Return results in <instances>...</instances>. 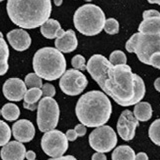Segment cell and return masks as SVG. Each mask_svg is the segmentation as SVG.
<instances>
[{"label": "cell", "mask_w": 160, "mask_h": 160, "mask_svg": "<svg viewBox=\"0 0 160 160\" xmlns=\"http://www.w3.org/2000/svg\"><path fill=\"white\" fill-rule=\"evenodd\" d=\"M86 70L103 93L120 106H131L140 102L146 92L142 78L133 73L129 65H112L101 54L90 57Z\"/></svg>", "instance_id": "cell-1"}, {"label": "cell", "mask_w": 160, "mask_h": 160, "mask_svg": "<svg viewBox=\"0 0 160 160\" xmlns=\"http://www.w3.org/2000/svg\"><path fill=\"white\" fill-rule=\"evenodd\" d=\"M10 20L23 29L40 27L49 19L52 11L51 0H7Z\"/></svg>", "instance_id": "cell-2"}, {"label": "cell", "mask_w": 160, "mask_h": 160, "mask_svg": "<svg viewBox=\"0 0 160 160\" xmlns=\"http://www.w3.org/2000/svg\"><path fill=\"white\" fill-rule=\"evenodd\" d=\"M75 112L80 123L86 127H99L109 120L112 105L106 94L92 90L78 99Z\"/></svg>", "instance_id": "cell-3"}, {"label": "cell", "mask_w": 160, "mask_h": 160, "mask_svg": "<svg viewBox=\"0 0 160 160\" xmlns=\"http://www.w3.org/2000/svg\"><path fill=\"white\" fill-rule=\"evenodd\" d=\"M33 69L41 79L53 81L66 71V59L56 48H40L34 54Z\"/></svg>", "instance_id": "cell-4"}, {"label": "cell", "mask_w": 160, "mask_h": 160, "mask_svg": "<svg viewBox=\"0 0 160 160\" xmlns=\"http://www.w3.org/2000/svg\"><path fill=\"white\" fill-rule=\"evenodd\" d=\"M125 49L136 54L142 63L160 68V33H135L125 44Z\"/></svg>", "instance_id": "cell-5"}, {"label": "cell", "mask_w": 160, "mask_h": 160, "mask_svg": "<svg viewBox=\"0 0 160 160\" xmlns=\"http://www.w3.org/2000/svg\"><path fill=\"white\" fill-rule=\"evenodd\" d=\"M73 22L75 28L81 34L94 36L103 30L105 14L97 5L85 4L75 11Z\"/></svg>", "instance_id": "cell-6"}, {"label": "cell", "mask_w": 160, "mask_h": 160, "mask_svg": "<svg viewBox=\"0 0 160 160\" xmlns=\"http://www.w3.org/2000/svg\"><path fill=\"white\" fill-rule=\"evenodd\" d=\"M59 106L52 97H43L37 105V125L41 132L56 128L59 120Z\"/></svg>", "instance_id": "cell-7"}, {"label": "cell", "mask_w": 160, "mask_h": 160, "mask_svg": "<svg viewBox=\"0 0 160 160\" xmlns=\"http://www.w3.org/2000/svg\"><path fill=\"white\" fill-rule=\"evenodd\" d=\"M89 144L96 152H110L117 144L116 133L107 125L96 127L89 135Z\"/></svg>", "instance_id": "cell-8"}, {"label": "cell", "mask_w": 160, "mask_h": 160, "mask_svg": "<svg viewBox=\"0 0 160 160\" xmlns=\"http://www.w3.org/2000/svg\"><path fill=\"white\" fill-rule=\"evenodd\" d=\"M87 84L88 80L86 76L80 72V70L69 69L60 77L59 87L64 94L69 96H76L84 91Z\"/></svg>", "instance_id": "cell-9"}, {"label": "cell", "mask_w": 160, "mask_h": 160, "mask_svg": "<svg viewBox=\"0 0 160 160\" xmlns=\"http://www.w3.org/2000/svg\"><path fill=\"white\" fill-rule=\"evenodd\" d=\"M41 147L45 154L50 157H59L68 149V140L65 134L59 130L45 132L41 139Z\"/></svg>", "instance_id": "cell-10"}, {"label": "cell", "mask_w": 160, "mask_h": 160, "mask_svg": "<svg viewBox=\"0 0 160 160\" xmlns=\"http://www.w3.org/2000/svg\"><path fill=\"white\" fill-rule=\"evenodd\" d=\"M139 126V121L130 110H124L117 122V132L124 141H130L135 136V130Z\"/></svg>", "instance_id": "cell-11"}, {"label": "cell", "mask_w": 160, "mask_h": 160, "mask_svg": "<svg viewBox=\"0 0 160 160\" xmlns=\"http://www.w3.org/2000/svg\"><path fill=\"white\" fill-rule=\"evenodd\" d=\"M26 90V85L20 78H9L3 84V94L10 101L22 100Z\"/></svg>", "instance_id": "cell-12"}, {"label": "cell", "mask_w": 160, "mask_h": 160, "mask_svg": "<svg viewBox=\"0 0 160 160\" xmlns=\"http://www.w3.org/2000/svg\"><path fill=\"white\" fill-rule=\"evenodd\" d=\"M12 134L14 138L19 142H29L35 135L34 125L27 119L18 120L12 126Z\"/></svg>", "instance_id": "cell-13"}, {"label": "cell", "mask_w": 160, "mask_h": 160, "mask_svg": "<svg viewBox=\"0 0 160 160\" xmlns=\"http://www.w3.org/2000/svg\"><path fill=\"white\" fill-rule=\"evenodd\" d=\"M7 40L11 47L17 51L27 50L31 45L30 35L24 29H13L7 33Z\"/></svg>", "instance_id": "cell-14"}, {"label": "cell", "mask_w": 160, "mask_h": 160, "mask_svg": "<svg viewBox=\"0 0 160 160\" xmlns=\"http://www.w3.org/2000/svg\"><path fill=\"white\" fill-rule=\"evenodd\" d=\"M26 149L21 143L15 140L6 143L1 149V158L2 160H24Z\"/></svg>", "instance_id": "cell-15"}, {"label": "cell", "mask_w": 160, "mask_h": 160, "mask_svg": "<svg viewBox=\"0 0 160 160\" xmlns=\"http://www.w3.org/2000/svg\"><path fill=\"white\" fill-rule=\"evenodd\" d=\"M77 45L78 41L76 38V34L71 29L64 31L61 36L55 40V47L60 52L63 53H70L74 51L77 48Z\"/></svg>", "instance_id": "cell-16"}, {"label": "cell", "mask_w": 160, "mask_h": 160, "mask_svg": "<svg viewBox=\"0 0 160 160\" xmlns=\"http://www.w3.org/2000/svg\"><path fill=\"white\" fill-rule=\"evenodd\" d=\"M41 34L47 39H56L64 33V30L60 26V23L55 19L46 20L40 26Z\"/></svg>", "instance_id": "cell-17"}, {"label": "cell", "mask_w": 160, "mask_h": 160, "mask_svg": "<svg viewBox=\"0 0 160 160\" xmlns=\"http://www.w3.org/2000/svg\"><path fill=\"white\" fill-rule=\"evenodd\" d=\"M41 97H42V91L40 88H36V87L29 88L28 90H26V92L24 94L23 107L25 109L31 110V111L37 109L38 101Z\"/></svg>", "instance_id": "cell-18"}, {"label": "cell", "mask_w": 160, "mask_h": 160, "mask_svg": "<svg viewBox=\"0 0 160 160\" xmlns=\"http://www.w3.org/2000/svg\"><path fill=\"white\" fill-rule=\"evenodd\" d=\"M133 115L138 121H148L152 117V107L148 102H138L134 106Z\"/></svg>", "instance_id": "cell-19"}, {"label": "cell", "mask_w": 160, "mask_h": 160, "mask_svg": "<svg viewBox=\"0 0 160 160\" xmlns=\"http://www.w3.org/2000/svg\"><path fill=\"white\" fill-rule=\"evenodd\" d=\"M138 31L141 33L157 34L160 33V17L146 18L140 23Z\"/></svg>", "instance_id": "cell-20"}, {"label": "cell", "mask_w": 160, "mask_h": 160, "mask_svg": "<svg viewBox=\"0 0 160 160\" xmlns=\"http://www.w3.org/2000/svg\"><path fill=\"white\" fill-rule=\"evenodd\" d=\"M8 58H9V49L8 44L3 38L2 32H0V76L5 75L8 71Z\"/></svg>", "instance_id": "cell-21"}, {"label": "cell", "mask_w": 160, "mask_h": 160, "mask_svg": "<svg viewBox=\"0 0 160 160\" xmlns=\"http://www.w3.org/2000/svg\"><path fill=\"white\" fill-rule=\"evenodd\" d=\"M112 160H135L134 150L128 145H121L114 149L111 155Z\"/></svg>", "instance_id": "cell-22"}, {"label": "cell", "mask_w": 160, "mask_h": 160, "mask_svg": "<svg viewBox=\"0 0 160 160\" xmlns=\"http://www.w3.org/2000/svg\"><path fill=\"white\" fill-rule=\"evenodd\" d=\"M1 115L5 120L8 121H15L17 120L20 115L19 107L16 104L13 103H7L5 104L1 109Z\"/></svg>", "instance_id": "cell-23"}, {"label": "cell", "mask_w": 160, "mask_h": 160, "mask_svg": "<svg viewBox=\"0 0 160 160\" xmlns=\"http://www.w3.org/2000/svg\"><path fill=\"white\" fill-rule=\"evenodd\" d=\"M160 119H156L155 121L150 125L149 127V137L152 140V142H154V144H156L157 146L160 145Z\"/></svg>", "instance_id": "cell-24"}, {"label": "cell", "mask_w": 160, "mask_h": 160, "mask_svg": "<svg viewBox=\"0 0 160 160\" xmlns=\"http://www.w3.org/2000/svg\"><path fill=\"white\" fill-rule=\"evenodd\" d=\"M11 138V130L6 122L0 120V146H4Z\"/></svg>", "instance_id": "cell-25"}, {"label": "cell", "mask_w": 160, "mask_h": 160, "mask_svg": "<svg viewBox=\"0 0 160 160\" xmlns=\"http://www.w3.org/2000/svg\"><path fill=\"white\" fill-rule=\"evenodd\" d=\"M24 83L26 85V87L28 88H40L41 89L42 87V79L40 78L36 73H29L26 75V77H25V80H24Z\"/></svg>", "instance_id": "cell-26"}, {"label": "cell", "mask_w": 160, "mask_h": 160, "mask_svg": "<svg viewBox=\"0 0 160 160\" xmlns=\"http://www.w3.org/2000/svg\"><path fill=\"white\" fill-rule=\"evenodd\" d=\"M108 61L112 65H122V64H126L127 58L125 53L122 52L121 50H115V51H113L110 54Z\"/></svg>", "instance_id": "cell-27"}, {"label": "cell", "mask_w": 160, "mask_h": 160, "mask_svg": "<svg viewBox=\"0 0 160 160\" xmlns=\"http://www.w3.org/2000/svg\"><path fill=\"white\" fill-rule=\"evenodd\" d=\"M103 29L107 34H110V35L117 34L119 32V23L117 20L114 18L105 19Z\"/></svg>", "instance_id": "cell-28"}, {"label": "cell", "mask_w": 160, "mask_h": 160, "mask_svg": "<svg viewBox=\"0 0 160 160\" xmlns=\"http://www.w3.org/2000/svg\"><path fill=\"white\" fill-rule=\"evenodd\" d=\"M71 64L76 70H81V71L86 70V61H85V58L80 54L75 55L72 58Z\"/></svg>", "instance_id": "cell-29"}, {"label": "cell", "mask_w": 160, "mask_h": 160, "mask_svg": "<svg viewBox=\"0 0 160 160\" xmlns=\"http://www.w3.org/2000/svg\"><path fill=\"white\" fill-rule=\"evenodd\" d=\"M41 91H42V96L44 97H53L55 95V88L50 83L43 84L41 87Z\"/></svg>", "instance_id": "cell-30"}, {"label": "cell", "mask_w": 160, "mask_h": 160, "mask_svg": "<svg viewBox=\"0 0 160 160\" xmlns=\"http://www.w3.org/2000/svg\"><path fill=\"white\" fill-rule=\"evenodd\" d=\"M142 17L143 19H146V18H153V17H160V13L155 9H151V10H146L144 11L142 14Z\"/></svg>", "instance_id": "cell-31"}, {"label": "cell", "mask_w": 160, "mask_h": 160, "mask_svg": "<svg viewBox=\"0 0 160 160\" xmlns=\"http://www.w3.org/2000/svg\"><path fill=\"white\" fill-rule=\"evenodd\" d=\"M75 132H76V134H77V136L79 137H81V136H84L85 134H86V131H87V129H86V126L85 125H83V124H78V125H76L75 126Z\"/></svg>", "instance_id": "cell-32"}, {"label": "cell", "mask_w": 160, "mask_h": 160, "mask_svg": "<svg viewBox=\"0 0 160 160\" xmlns=\"http://www.w3.org/2000/svg\"><path fill=\"white\" fill-rule=\"evenodd\" d=\"M65 136H66L68 141H75V140H76L77 137H78L74 129H69V130H67V132H66V134H65Z\"/></svg>", "instance_id": "cell-33"}, {"label": "cell", "mask_w": 160, "mask_h": 160, "mask_svg": "<svg viewBox=\"0 0 160 160\" xmlns=\"http://www.w3.org/2000/svg\"><path fill=\"white\" fill-rule=\"evenodd\" d=\"M92 160H107V157L104 153L97 152L92 155Z\"/></svg>", "instance_id": "cell-34"}, {"label": "cell", "mask_w": 160, "mask_h": 160, "mask_svg": "<svg viewBox=\"0 0 160 160\" xmlns=\"http://www.w3.org/2000/svg\"><path fill=\"white\" fill-rule=\"evenodd\" d=\"M48 160H77V159L74 156H72V155H66V156H63L62 155V156H59V157H52Z\"/></svg>", "instance_id": "cell-35"}, {"label": "cell", "mask_w": 160, "mask_h": 160, "mask_svg": "<svg viewBox=\"0 0 160 160\" xmlns=\"http://www.w3.org/2000/svg\"><path fill=\"white\" fill-rule=\"evenodd\" d=\"M25 158L27 160H35L36 154H35V152L32 151V150H29V151H26V153H25Z\"/></svg>", "instance_id": "cell-36"}, {"label": "cell", "mask_w": 160, "mask_h": 160, "mask_svg": "<svg viewBox=\"0 0 160 160\" xmlns=\"http://www.w3.org/2000/svg\"><path fill=\"white\" fill-rule=\"evenodd\" d=\"M135 160H148V156L144 152H139L137 155H135Z\"/></svg>", "instance_id": "cell-37"}, {"label": "cell", "mask_w": 160, "mask_h": 160, "mask_svg": "<svg viewBox=\"0 0 160 160\" xmlns=\"http://www.w3.org/2000/svg\"><path fill=\"white\" fill-rule=\"evenodd\" d=\"M159 82H160V78H157L155 80V83H154V86L156 88L157 91H160V86H159Z\"/></svg>", "instance_id": "cell-38"}, {"label": "cell", "mask_w": 160, "mask_h": 160, "mask_svg": "<svg viewBox=\"0 0 160 160\" xmlns=\"http://www.w3.org/2000/svg\"><path fill=\"white\" fill-rule=\"evenodd\" d=\"M53 1H54V4L56 5V6H61L63 0H53Z\"/></svg>", "instance_id": "cell-39"}, {"label": "cell", "mask_w": 160, "mask_h": 160, "mask_svg": "<svg viewBox=\"0 0 160 160\" xmlns=\"http://www.w3.org/2000/svg\"><path fill=\"white\" fill-rule=\"evenodd\" d=\"M150 4H160V0H147Z\"/></svg>", "instance_id": "cell-40"}, {"label": "cell", "mask_w": 160, "mask_h": 160, "mask_svg": "<svg viewBox=\"0 0 160 160\" xmlns=\"http://www.w3.org/2000/svg\"><path fill=\"white\" fill-rule=\"evenodd\" d=\"M85 1H87V2H90V1H92V0H85Z\"/></svg>", "instance_id": "cell-41"}, {"label": "cell", "mask_w": 160, "mask_h": 160, "mask_svg": "<svg viewBox=\"0 0 160 160\" xmlns=\"http://www.w3.org/2000/svg\"><path fill=\"white\" fill-rule=\"evenodd\" d=\"M0 115H1V110H0Z\"/></svg>", "instance_id": "cell-42"}, {"label": "cell", "mask_w": 160, "mask_h": 160, "mask_svg": "<svg viewBox=\"0 0 160 160\" xmlns=\"http://www.w3.org/2000/svg\"><path fill=\"white\" fill-rule=\"evenodd\" d=\"M3 1V0H0V2H2Z\"/></svg>", "instance_id": "cell-43"}]
</instances>
